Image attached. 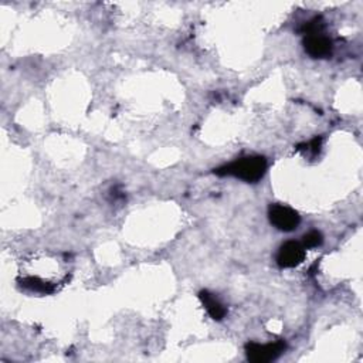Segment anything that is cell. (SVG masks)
<instances>
[{
  "mask_svg": "<svg viewBox=\"0 0 363 363\" xmlns=\"http://www.w3.org/2000/svg\"><path fill=\"white\" fill-rule=\"evenodd\" d=\"M322 241H324L322 234L320 232H317V230H313V232L306 233L302 237V243L301 244L305 247V250H308V248H315V247L321 245Z\"/></svg>",
  "mask_w": 363,
  "mask_h": 363,
  "instance_id": "7",
  "label": "cell"
},
{
  "mask_svg": "<svg viewBox=\"0 0 363 363\" xmlns=\"http://www.w3.org/2000/svg\"><path fill=\"white\" fill-rule=\"evenodd\" d=\"M304 48L306 55L313 59H325L332 55V41L322 33L306 34L304 38Z\"/></svg>",
  "mask_w": 363,
  "mask_h": 363,
  "instance_id": "5",
  "label": "cell"
},
{
  "mask_svg": "<svg viewBox=\"0 0 363 363\" xmlns=\"http://www.w3.org/2000/svg\"><path fill=\"white\" fill-rule=\"evenodd\" d=\"M267 172V159L264 157L240 158L223 168L215 171L219 176H233L247 183H257Z\"/></svg>",
  "mask_w": 363,
  "mask_h": 363,
  "instance_id": "1",
  "label": "cell"
},
{
  "mask_svg": "<svg viewBox=\"0 0 363 363\" xmlns=\"http://www.w3.org/2000/svg\"><path fill=\"white\" fill-rule=\"evenodd\" d=\"M321 143H322V138H314L313 141H311L308 145H306V148H308V150L313 153V155H317L318 152H320V149H321Z\"/></svg>",
  "mask_w": 363,
  "mask_h": 363,
  "instance_id": "8",
  "label": "cell"
},
{
  "mask_svg": "<svg viewBox=\"0 0 363 363\" xmlns=\"http://www.w3.org/2000/svg\"><path fill=\"white\" fill-rule=\"evenodd\" d=\"M199 298L203 306L206 308L207 314H209L215 321H222L223 318H226L227 315L226 306L213 294H211L209 291H200Z\"/></svg>",
  "mask_w": 363,
  "mask_h": 363,
  "instance_id": "6",
  "label": "cell"
},
{
  "mask_svg": "<svg viewBox=\"0 0 363 363\" xmlns=\"http://www.w3.org/2000/svg\"><path fill=\"white\" fill-rule=\"evenodd\" d=\"M269 218L276 229L285 233L294 232L301 223L299 215L284 204H271L269 209Z\"/></svg>",
  "mask_w": 363,
  "mask_h": 363,
  "instance_id": "3",
  "label": "cell"
},
{
  "mask_svg": "<svg viewBox=\"0 0 363 363\" xmlns=\"http://www.w3.org/2000/svg\"><path fill=\"white\" fill-rule=\"evenodd\" d=\"M287 345L284 341H276L273 343H255L248 342L245 345V353L247 359L252 363H269L271 360H276L284 350Z\"/></svg>",
  "mask_w": 363,
  "mask_h": 363,
  "instance_id": "2",
  "label": "cell"
},
{
  "mask_svg": "<svg viewBox=\"0 0 363 363\" xmlns=\"http://www.w3.org/2000/svg\"><path fill=\"white\" fill-rule=\"evenodd\" d=\"M305 260V247L298 241L284 243L277 254V264L281 269H294Z\"/></svg>",
  "mask_w": 363,
  "mask_h": 363,
  "instance_id": "4",
  "label": "cell"
}]
</instances>
